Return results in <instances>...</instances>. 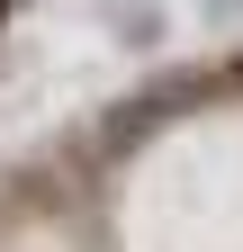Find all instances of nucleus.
Segmentation results:
<instances>
[{
    "instance_id": "nucleus-1",
    "label": "nucleus",
    "mask_w": 243,
    "mask_h": 252,
    "mask_svg": "<svg viewBox=\"0 0 243 252\" xmlns=\"http://www.w3.org/2000/svg\"><path fill=\"white\" fill-rule=\"evenodd\" d=\"M216 9H234V0H216Z\"/></svg>"
}]
</instances>
